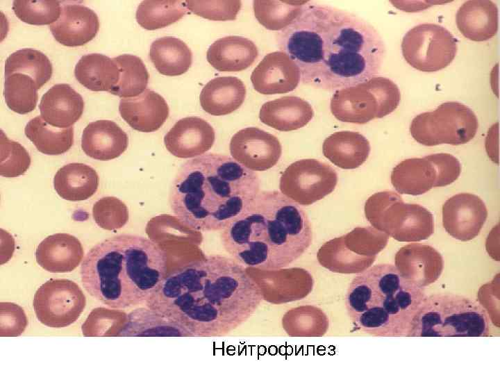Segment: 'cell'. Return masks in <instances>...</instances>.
<instances>
[{
  "mask_svg": "<svg viewBox=\"0 0 500 375\" xmlns=\"http://www.w3.org/2000/svg\"><path fill=\"white\" fill-rule=\"evenodd\" d=\"M281 51L297 65L303 85L333 91L380 72L386 49L369 22L347 10L308 1L276 35Z\"/></svg>",
  "mask_w": 500,
  "mask_h": 375,
  "instance_id": "1",
  "label": "cell"
},
{
  "mask_svg": "<svg viewBox=\"0 0 500 375\" xmlns=\"http://www.w3.org/2000/svg\"><path fill=\"white\" fill-rule=\"evenodd\" d=\"M264 298L245 266L212 255L167 273L145 306L188 337L219 338L246 323Z\"/></svg>",
  "mask_w": 500,
  "mask_h": 375,
  "instance_id": "2",
  "label": "cell"
},
{
  "mask_svg": "<svg viewBox=\"0 0 500 375\" xmlns=\"http://www.w3.org/2000/svg\"><path fill=\"white\" fill-rule=\"evenodd\" d=\"M312 238L303 208L276 190L259 192L221 232L231 258L246 267L272 272L297 260Z\"/></svg>",
  "mask_w": 500,
  "mask_h": 375,
  "instance_id": "3",
  "label": "cell"
},
{
  "mask_svg": "<svg viewBox=\"0 0 500 375\" xmlns=\"http://www.w3.org/2000/svg\"><path fill=\"white\" fill-rule=\"evenodd\" d=\"M260 178L233 158L209 153L187 160L169 192L172 212L195 231L224 230L260 192Z\"/></svg>",
  "mask_w": 500,
  "mask_h": 375,
  "instance_id": "4",
  "label": "cell"
},
{
  "mask_svg": "<svg viewBox=\"0 0 500 375\" xmlns=\"http://www.w3.org/2000/svg\"><path fill=\"white\" fill-rule=\"evenodd\" d=\"M85 291L103 304L125 309L145 303L167 274V257L157 242L122 234L94 246L83 260Z\"/></svg>",
  "mask_w": 500,
  "mask_h": 375,
  "instance_id": "5",
  "label": "cell"
},
{
  "mask_svg": "<svg viewBox=\"0 0 500 375\" xmlns=\"http://www.w3.org/2000/svg\"><path fill=\"white\" fill-rule=\"evenodd\" d=\"M426 297L424 289L410 283L394 265L380 263L358 273L345 295L353 326L376 337H407L411 322Z\"/></svg>",
  "mask_w": 500,
  "mask_h": 375,
  "instance_id": "6",
  "label": "cell"
},
{
  "mask_svg": "<svg viewBox=\"0 0 500 375\" xmlns=\"http://www.w3.org/2000/svg\"><path fill=\"white\" fill-rule=\"evenodd\" d=\"M490 316L476 301L455 294L426 296L407 337H488Z\"/></svg>",
  "mask_w": 500,
  "mask_h": 375,
  "instance_id": "7",
  "label": "cell"
},
{
  "mask_svg": "<svg viewBox=\"0 0 500 375\" xmlns=\"http://www.w3.org/2000/svg\"><path fill=\"white\" fill-rule=\"evenodd\" d=\"M365 215L377 230L399 242H419L434 232L432 213L416 203H405L393 191L371 195L365 201Z\"/></svg>",
  "mask_w": 500,
  "mask_h": 375,
  "instance_id": "8",
  "label": "cell"
},
{
  "mask_svg": "<svg viewBox=\"0 0 500 375\" xmlns=\"http://www.w3.org/2000/svg\"><path fill=\"white\" fill-rule=\"evenodd\" d=\"M401 93L392 80L374 76L356 85L338 90L330 108L339 121L364 124L392 113L398 107Z\"/></svg>",
  "mask_w": 500,
  "mask_h": 375,
  "instance_id": "9",
  "label": "cell"
},
{
  "mask_svg": "<svg viewBox=\"0 0 500 375\" xmlns=\"http://www.w3.org/2000/svg\"><path fill=\"white\" fill-rule=\"evenodd\" d=\"M478 128V119L471 108L457 101H447L433 111L415 116L410 133L415 140L424 146L460 145L472 140Z\"/></svg>",
  "mask_w": 500,
  "mask_h": 375,
  "instance_id": "10",
  "label": "cell"
},
{
  "mask_svg": "<svg viewBox=\"0 0 500 375\" xmlns=\"http://www.w3.org/2000/svg\"><path fill=\"white\" fill-rule=\"evenodd\" d=\"M460 172L461 165L456 157L440 153L401 161L393 168L390 180L399 193L416 196L451 184Z\"/></svg>",
  "mask_w": 500,
  "mask_h": 375,
  "instance_id": "11",
  "label": "cell"
},
{
  "mask_svg": "<svg viewBox=\"0 0 500 375\" xmlns=\"http://www.w3.org/2000/svg\"><path fill=\"white\" fill-rule=\"evenodd\" d=\"M458 40L444 26L420 24L403 36L401 51L405 60L413 68L433 72L447 67L453 60Z\"/></svg>",
  "mask_w": 500,
  "mask_h": 375,
  "instance_id": "12",
  "label": "cell"
},
{
  "mask_svg": "<svg viewBox=\"0 0 500 375\" xmlns=\"http://www.w3.org/2000/svg\"><path fill=\"white\" fill-rule=\"evenodd\" d=\"M388 240L386 234L372 227L356 228L326 242L319 251L318 258L322 262L334 264L343 272L359 273L371 266Z\"/></svg>",
  "mask_w": 500,
  "mask_h": 375,
  "instance_id": "13",
  "label": "cell"
},
{
  "mask_svg": "<svg viewBox=\"0 0 500 375\" xmlns=\"http://www.w3.org/2000/svg\"><path fill=\"white\" fill-rule=\"evenodd\" d=\"M86 298L75 282L51 278L36 291L33 306L37 319L51 328H64L74 323L85 309Z\"/></svg>",
  "mask_w": 500,
  "mask_h": 375,
  "instance_id": "14",
  "label": "cell"
},
{
  "mask_svg": "<svg viewBox=\"0 0 500 375\" xmlns=\"http://www.w3.org/2000/svg\"><path fill=\"white\" fill-rule=\"evenodd\" d=\"M338 183V174L320 160L301 159L290 164L280 178L283 194L300 206H309L331 194Z\"/></svg>",
  "mask_w": 500,
  "mask_h": 375,
  "instance_id": "15",
  "label": "cell"
},
{
  "mask_svg": "<svg viewBox=\"0 0 500 375\" xmlns=\"http://www.w3.org/2000/svg\"><path fill=\"white\" fill-rule=\"evenodd\" d=\"M229 149L234 160L253 172L272 168L282 154L278 139L257 127L238 131L231 139Z\"/></svg>",
  "mask_w": 500,
  "mask_h": 375,
  "instance_id": "16",
  "label": "cell"
},
{
  "mask_svg": "<svg viewBox=\"0 0 500 375\" xmlns=\"http://www.w3.org/2000/svg\"><path fill=\"white\" fill-rule=\"evenodd\" d=\"M442 224L451 237L460 241L476 238L484 226L488 210L477 195L460 193L448 199L442 206Z\"/></svg>",
  "mask_w": 500,
  "mask_h": 375,
  "instance_id": "17",
  "label": "cell"
},
{
  "mask_svg": "<svg viewBox=\"0 0 500 375\" xmlns=\"http://www.w3.org/2000/svg\"><path fill=\"white\" fill-rule=\"evenodd\" d=\"M394 267L403 278L424 289L440 278L444 262L441 254L433 247L411 243L397 252Z\"/></svg>",
  "mask_w": 500,
  "mask_h": 375,
  "instance_id": "18",
  "label": "cell"
},
{
  "mask_svg": "<svg viewBox=\"0 0 500 375\" xmlns=\"http://www.w3.org/2000/svg\"><path fill=\"white\" fill-rule=\"evenodd\" d=\"M213 127L199 117H187L177 121L164 137L167 150L180 158L203 155L213 146Z\"/></svg>",
  "mask_w": 500,
  "mask_h": 375,
  "instance_id": "19",
  "label": "cell"
},
{
  "mask_svg": "<svg viewBox=\"0 0 500 375\" xmlns=\"http://www.w3.org/2000/svg\"><path fill=\"white\" fill-rule=\"evenodd\" d=\"M300 71L296 63L283 51L265 56L254 68L251 81L256 91L262 94H284L299 85Z\"/></svg>",
  "mask_w": 500,
  "mask_h": 375,
  "instance_id": "20",
  "label": "cell"
},
{
  "mask_svg": "<svg viewBox=\"0 0 500 375\" xmlns=\"http://www.w3.org/2000/svg\"><path fill=\"white\" fill-rule=\"evenodd\" d=\"M55 40L67 47L83 46L97 35L99 29L97 15L80 4H66L59 19L49 25Z\"/></svg>",
  "mask_w": 500,
  "mask_h": 375,
  "instance_id": "21",
  "label": "cell"
},
{
  "mask_svg": "<svg viewBox=\"0 0 500 375\" xmlns=\"http://www.w3.org/2000/svg\"><path fill=\"white\" fill-rule=\"evenodd\" d=\"M119 111L122 119L132 128L144 133L158 130L169 114L165 99L149 89H146L138 96L122 99Z\"/></svg>",
  "mask_w": 500,
  "mask_h": 375,
  "instance_id": "22",
  "label": "cell"
},
{
  "mask_svg": "<svg viewBox=\"0 0 500 375\" xmlns=\"http://www.w3.org/2000/svg\"><path fill=\"white\" fill-rule=\"evenodd\" d=\"M82 96L69 84L53 85L42 97L39 104L40 116L49 125L66 128L81 118L84 110Z\"/></svg>",
  "mask_w": 500,
  "mask_h": 375,
  "instance_id": "23",
  "label": "cell"
},
{
  "mask_svg": "<svg viewBox=\"0 0 500 375\" xmlns=\"http://www.w3.org/2000/svg\"><path fill=\"white\" fill-rule=\"evenodd\" d=\"M84 251L79 240L68 233H56L44 239L35 251L38 264L51 273H69L83 260Z\"/></svg>",
  "mask_w": 500,
  "mask_h": 375,
  "instance_id": "24",
  "label": "cell"
},
{
  "mask_svg": "<svg viewBox=\"0 0 500 375\" xmlns=\"http://www.w3.org/2000/svg\"><path fill=\"white\" fill-rule=\"evenodd\" d=\"M128 145V135L110 120H97L84 128L81 148L89 157L110 160L121 156Z\"/></svg>",
  "mask_w": 500,
  "mask_h": 375,
  "instance_id": "25",
  "label": "cell"
},
{
  "mask_svg": "<svg viewBox=\"0 0 500 375\" xmlns=\"http://www.w3.org/2000/svg\"><path fill=\"white\" fill-rule=\"evenodd\" d=\"M313 116L311 105L296 96H285L267 101L262 104L259 112L261 122L280 131L299 129Z\"/></svg>",
  "mask_w": 500,
  "mask_h": 375,
  "instance_id": "26",
  "label": "cell"
},
{
  "mask_svg": "<svg viewBox=\"0 0 500 375\" xmlns=\"http://www.w3.org/2000/svg\"><path fill=\"white\" fill-rule=\"evenodd\" d=\"M258 56V50L248 38L230 35L215 41L206 53L208 62L219 72H240L249 67Z\"/></svg>",
  "mask_w": 500,
  "mask_h": 375,
  "instance_id": "27",
  "label": "cell"
},
{
  "mask_svg": "<svg viewBox=\"0 0 500 375\" xmlns=\"http://www.w3.org/2000/svg\"><path fill=\"white\" fill-rule=\"evenodd\" d=\"M456 19L458 30L466 38L486 41L497 32L498 8L492 1H467L458 10Z\"/></svg>",
  "mask_w": 500,
  "mask_h": 375,
  "instance_id": "28",
  "label": "cell"
},
{
  "mask_svg": "<svg viewBox=\"0 0 500 375\" xmlns=\"http://www.w3.org/2000/svg\"><path fill=\"white\" fill-rule=\"evenodd\" d=\"M244 83L235 76L216 77L203 88L199 101L201 108L214 116L230 114L238 110L246 97Z\"/></svg>",
  "mask_w": 500,
  "mask_h": 375,
  "instance_id": "29",
  "label": "cell"
},
{
  "mask_svg": "<svg viewBox=\"0 0 500 375\" xmlns=\"http://www.w3.org/2000/svg\"><path fill=\"white\" fill-rule=\"evenodd\" d=\"M371 147L361 133L342 131L326 138L322 146L324 156L337 167L344 169L359 167L368 158Z\"/></svg>",
  "mask_w": 500,
  "mask_h": 375,
  "instance_id": "30",
  "label": "cell"
},
{
  "mask_svg": "<svg viewBox=\"0 0 500 375\" xmlns=\"http://www.w3.org/2000/svg\"><path fill=\"white\" fill-rule=\"evenodd\" d=\"M99 176L90 166L72 162L60 168L54 176L53 185L57 194L71 201H83L97 190Z\"/></svg>",
  "mask_w": 500,
  "mask_h": 375,
  "instance_id": "31",
  "label": "cell"
},
{
  "mask_svg": "<svg viewBox=\"0 0 500 375\" xmlns=\"http://www.w3.org/2000/svg\"><path fill=\"white\" fill-rule=\"evenodd\" d=\"M74 76L90 90L110 92L117 84L120 71L114 58L100 53H90L79 59Z\"/></svg>",
  "mask_w": 500,
  "mask_h": 375,
  "instance_id": "32",
  "label": "cell"
},
{
  "mask_svg": "<svg viewBox=\"0 0 500 375\" xmlns=\"http://www.w3.org/2000/svg\"><path fill=\"white\" fill-rule=\"evenodd\" d=\"M149 58L157 71L165 76H176L185 73L192 63V53L179 38L165 36L154 40Z\"/></svg>",
  "mask_w": 500,
  "mask_h": 375,
  "instance_id": "33",
  "label": "cell"
},
{
  "mask_svg": "<svg viewBox=\"0 0 500 375\" xmlns=\"http://www.w3.org/2000/svg\"><path fill=\"white\" fill-rule=\"evenodd\" d=\"M24 133L41 153L49 156L62 154L74 143V127L58 128L47 123L41 116L31 119L26 125Z\"/></svg>",
  "mask_w": 500,
  "mask_h": 375,
  "instance_id": "34",
  "label": "cell"
},
{
  "mask_svg": "<svg viewBox=\"0 0 500 375\" xmlns=\"http://www.w3.org/2000/svg\"><path fill=\"white\" fill-rule=\"evenodd\" d=\"M5 77L15 73H22L31 77L38 90L49 81L52 76V64L42 52L25 48L10 54L5 62Z\"/></svg>",
  "mask_w": 500,
  "mask_h": 375,
  "instance_id": "35",
  "label": "cell"
},
{
  "mask_svg": "<svg viewBox=\"0 0 500 375\" xmlns=\"http://www.w3.org/2000/svg\"><path fill=\"white\" fill-rule=\"evenodd\" d=\"M185 6L183 1H142L137 8L135 18L144 29L162 28L180 20L187 13Z\"/></svg>",
  "mask_w": 500,
  "mask_h": 375,
  "instance_id": "36",
  "label": "cell"
},
{
  "mask_svg": "<svg viewBox=\"0 0 500 375\" xmlns=\"http://www.w3.org/2000/svg\"><path fill=\"white\" fill-rule=\"evenodd\" d=\"M120 71L117 84L109 92L123 98L142 94L148 85L149 74L142 60L134 55L122 54L113 58Z\"/></svg>",
  "mask_w": 500,
  "mask_h": 375,
  "instance_id": "37",
  "label": "cell"
},
{
  "mask_svg": "<svg viewBox=\"0 0 500 375\" xmlns=\"http://www.w3.org/2000/svg\"><path fill=\"white\" fill-rule=\"evenodd\" d=\"M308 1L256 0L253 9L256 19L265 28L282 31L297 17Z\"/></svg>",
  "mask_w": 500,
  "mask_h": 375,
  "instance_id": "38",
  "label": "cell"
},
{
  "mask_svg": "<svg viewBox=\"0 0 500 375\" xmlns=\"http://www.w3.org/2000/svg\"><path fill=\"white\" fill-rule=\"evenodd\" d=\"M38 87L29 76L15 73L6 77L3 95L8 107L24 115L33 111L38 100Z\"/></svg>",
  "mask_w": 500,
  "mask_h": 375,
  "instance_id": "39",
  "label": "cell"
},
{
  "mask_svg": "<svg viewBox=\"0 0 500 375\" xmlns=\"http://www.w3.org/2000/svg\"><path fill=\"white\" fill-rule=\"evenodd\" d=\"M124 324L118 336H140L145 335L146 333L149 332H174L177 336L188 337L181 328L148 308L133 311L128 315Z\"/></svg>",
  "mask_w": 500,
  "mask_h": 375,
  "instance_id": "40",
  "label": "cell"
},
{
  "mask_svg": "<svg viewBox=\"0 0 500 375\" xmlns=\"http://www.w3.org/2000/svg\"><path fill=\"white\" fill-rule=\"evenodd\" d=\"M15 15L32 25H51L60 17L62 8L58 1L15 0L12 3Z\"/></svg>",
  "mask_w": 500,
  "mask_h": 375,
  "instance_id": "41",
  "label": "cell"
},
{
  "mask_svg": "<svg viewBox=\"0 0 500 375\" xmlns=\"http://www.w3.org/2000/svg\"><path fill=\"white\" fill-rule=\"evenodd\" d=\"M0 174L4 177H17L24 174L31 165V157L19 142L10 140L1 133Z\"/></svg>",
  "mask_w": 500,
  "mask_h": 375,
  "instance_id": "42",
  "label": "cell"
},
{
  "mask_svg": "<svg viewBox=\"0 0 500 375\" xmlns=\"http://www.w3.org/2000/svg\"><path fill=\"white\" fill-rule=\"evenodd\" d=\"M92 215L97 224L106 230L122 227L128 220L126 206L114 197H105L95 202Z\"/></svg>",
  "mask_w": 500,
  "mask_h": 375,
  "instance_id": "43",
  "label": "cell"
},
{
  "mask_svg": "<svg viewBox=\"0 0 500 375\" xmlns=\"http://www.w3.org/2000/svg\"><path fill=\"white\" fill-rule=\"evenodd\" d=\"M194 14L213 21L235 20L241 8L240 1H185Z\"/></svg>",
  "mask_w": 500,
  "mask_h": 375,
  "instance_id": "44",
  "label": "cell"
},
{
  "mask_svg": "<svg viewBox=\"0 0 500 375\" xmlns=\"http://www.w3.org/2000/svg\"><path fill=\"white\" fill-rule=\"evenodd\" d=\"M6 316L1 314V319H5L6 322H1V328L6 326V328L1 331V335L5 333L3 336H17L24 331L27 321H19L16 319H26L24 310L17 305L11 303V310L7 309L5 311Z\"/></svg>",
  "mask_w": 500,
  "mask_h": 375,
  "instance_id": "45",
  "label": "cell"
}]
</instances>
